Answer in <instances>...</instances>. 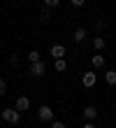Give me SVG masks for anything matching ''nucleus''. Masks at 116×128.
<instances>
[{
    "label": "nucleus",
    "mask_w": 116,
    "mask_h": 128,
    "mask_svg": "<svg viewBox=\"0 0 116 128\" xmlns=\"http://www.w3.org/2000/svg\"><path fill=\"white\" fill-rule=\"evenodd\" d=\"M2 119H5L7 124L16 126V124L21 121V112H19L16 107H9V110H5V112H2Z\"/></svg>",
    "instance_id": "obj_1"
},
{
    "label": "nucleus",
    "mask_w": 116,
    "mask_h": 128,
    "mask_svg": "<svg viewBox=\"0 0 116 128\" xmlns=\"http://www.w3.org/2000/svg\"><path fill=\"white\" fill-rule=\"evenodd\" d=\"M44 72H46V68H44V63H42V61L30 63V68H28V74H30V77H42Z\"/></svg>",
    "instance_id": "obj_2"
},
{
    "label": "nucleus",
    "mask_w": 116,
    "mask_h": 128,
    "mask_svg": "<svg viewBox=\"0 0 116 128\" xmlns=\"http://www.w3.org/2000/svg\"><path fill=\"white\" fill-rule=\"evenodd\" d=\"M37 116H40L42 121H51V119H53V110L49 107V105H42L40 112H37Z\"/></svg>",
    "instance_id": "obj_3"
},
{
    "label": "nucleus",
    "mask_w": 116,
    "mask_h": 128,
    "mask_svg": "<svg viewBox=\"0 0 116 128\" xmlns=\"http://www.w3.org/2000/svg\"><path fill=\"white\" fill-rule=\"evenodd\" d=\"M95 79H98L95 72H84V77H81V82H84V86H86V88L95 86Z\"/></svg>",
    "instance_id": "obj_4"
},
{
    "label": "nucleus",
    "mask_w": 116,
    "mask_h": 128,
    "mask_svg": "<svg viewBox=\"0 0 116 128\" xmlns=\"http://www.w3.org/2000/svg\"><path fill=\"white\" fill-rule=\"evenodd\" d=\"M14 107H16L19 112H26V110H30V100L26 96H21V98H16V102H14Z\"/></svg>",
    "instance_id": "obj_5"
},
{
    "label": "nucleus",
    "mask_w": 116,
    "mask_h": 128,
    "mask_svg": "<svg viewBox=\"0 0 116 128\" xmlns=\"http://www.w3.org/2000/svg\"><path fill=\"white\" fill-rule=\"evenodd\" d=\"M84 119H86V121H95V119H98V107L88 105V107L84 110Z\"/></svg>",
    "instance_id": "obj_6"
},
{
    "label": "nucleus",
    "mask_w": 116,
    "mask_h": 128,
    "mask_svg": "<svg viewBox=\"0 0 116 128\" xmlns=\"http://www.w3.org/2000/svg\"><path fill=\"white\" fill-rule=\"evenodd\" d=\"M51 56L53 58H63L65 56V47H63V44H53V47H51Z\"/></svg>",
    "instance_id": "obj_7"
},
{
    "label": "nucleus",
    "mask_w": 116,
    "mask_h": 128,
    "mask_svg": "<svg viewBox=\"0 0 116 128\" xmlns=\"http://www.w3.org/2000/svg\"><path fill=\"white\" fill-rule=\"evenodd\" d=\"M105 47H107L105 37H100V35H98V37H93V49H95V51H102Z\"/></svg>",
    "instance_id": "obj_8"
},
{
    "label": "nucleus",
    "mask_w": 116,
    "mask_h": 128,
    "mask_svg": "<svg viewBox=\"0 0 116 128\" xmlns=\"http://www.w3.org/2000/svg\"><path fill=\"white\" fill-rule=\"evenodd\" d=\"M53 68H56V72H65L67 70V61H65V58H56Z\"/></svg>",
    "instance_id": "obj_9"
},
{
    "label": "nucleus",
    "mask_w": 116,
    "mask_h": 128,
    "mask_svg": "<svg viewBox=\"0 0 116 128\" xmlns=\"http://www.w3.org/2000/svg\"><path fill=\"white\" fill-rule=\"evenodd\" d=\"M91 63H93V68H102L105 65V56H100V51H98V54L91 58Z\"/></svg>",
    "instance_id": "obj_10"
},
{
    "label": "nucleus",
    "mask_w": 116,
    "mask_h": 128,
    "mask_svg": "<svg viewBox=\"0 0 116 128\" xmlns=\"http://www.w3.org/2000/svg\"><path fill=\"white\" fill-rule=\"evenodd\" d=\"M105 79H107V84H109V86H114L116 84V70H107L105 72Z\"/></svg>",
    "instance_id": "obj_11"
},
{
    "label": "nucleus",
    "mask_w": 116,
    "mask_h": 128,
    "mask_svg": "<svg viewBox=\"0 0 116 128\" xmlns=\"http://www.w3.org/2000/svg\"><path fill=\"white\" fill-rule=\"evenodd\" d=\"M74 40L77 42H84V40H86V28H77V30H74Z\"/></svg>",
    "instance_id": "obj_12"
},
{
    "label": "nucleus",
    "mask_w": 116,
    "mask_h": 128,
    "mask_svg": "<svg viewBox=\"0 0 116 128\" xmlns=\"http://www.w3.org/2000/svg\"><path fill=\"white\" fill-rule=\"evenodd\" d=\"M28 61H30V63H37V61H42L40 51H37V49H33V51H30V54H28Z\"/></svg>",
    "instance_id": "obj_13"
},
{
    "label": "nucleus",
    "mask_w": 116,
    "mask_h": 128,
    "mask_svg": "<svg viewBox=\"0 0 116 128\" xmlns=\"http://www.w3.org/2000/svg\"><path fill=\"white\" fill-rule=\"evenodd\" d=\"M40 19H42V21H49V19H51V10H49V7H44V10L40 12Z\"/></svg>",
    "instance_id": "obj_14"
},
{
    "label": "nucleus",
    "mask_w": 116,
    "mask_h": 128,
    "mask_svg": "<svg viewBox=\"0 0 116 128\" xmlns=\"http://www.w3.org/2000/svg\"><path fill=\"white\" fill-rule=\"evenodd\" d=\"M58 5H60V0H44V7H49V10H53Z\"/></svg>",
    "instance_id": "obj_15"
},
{
    "label": "nucleus",
    "mask_w": 116,
    "mask_h": 128,
    "mask_svg": "<svg viewBox=\"0 0 116 128\" xmlns=\"http://www.w3.org/2000/svg\"><path fill=\"white\" fill-rule=\"evenodd\" d=\"M5 88H7V82H5L2 77H0V96H2V93H5Z\"/></svg>",
    "instance_id": "obj_16"
},
{
    "label": "nucleus",
    "mask_w": 116,
    "mask_h": 128,
    "mask_svg": "<svg viewBox=\"0 0 116 128\" xmlns=\"http://www.w3.org/2000/svg\"><path fill=\"white\" fill-rule=\"evenodd\" d=\"M70 2H72L74 7H84V2H86V0H70Z\"/></svg>",
    "instance_id": "obj_17"
},
{
    "label": "nucleus",
    "mask_w": 116,
    "mask_h": 128,
    "mask_svg": "<svg viewBox=\"0 0 116 128\" xmlns=\"http://www.w3.org/2000/svg\"><path fill=\"white\" fill-rule=\"evenodd\" d=\"M51 128H65V124H63V121H53Z\"/></svg>",
    "instance_id": "obj_18"
},
{
    "label": "nucleus",
    "mask_w": 116,
    "mask_h": 128,
    "mask_svg": "<svg viewBox=\"0 0 116 128\" xmlns=\"http://www.w3.org/2000/svg\"><path fill=\"white\" fill-rule=\"evenodd\" d=\"M84 128H95V124H93V121H88V124L84 126Z\"/></svg>",
    "instance_id": "obj_19"
}]
</instances>
